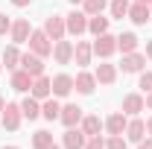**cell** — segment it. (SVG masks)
Segmentation results:
<instances>
[{
  "mask_svg": "<svg viewBox=\"0 0 152 149\" xmlns=\"http://www.w3.org/2000/svg\"><path fill=\"white\" fill-rule=\"evenodd\" d=\"M29 47H32V53H35V56H50V53H53L50 35H47L44 29H35V32H29Z\"/></svg>",
  "mask_w": 152,
  "mask_h": 149,
  "instance_id": "6da1fadb",
  "label": "cell"
},
{
  "mask_svg": "<svg viewBox=\"0 0 152 149\" xmlns=\"http://www.w3.org/2000/svg\"><path fill=\"white\" fill-rule=\"evenodd\" d=\"M117 50V38L114 35H108V32H102V35H96V41H94V53L96 56H102V58H108Z\"/></svg>",
  "mask_w": 152,
  "mask_h": 149,
  "instance_id": "7a4b0ae2",
  "label": "cell"
},
{
  "mask_svg": "<svg viewBox=\"0 0 152 149\" xmlns=\"http://www.w3.org/2000/svg\"><path fill=\"white\" fill-rule=\"evenodd\" d=\"M20 117H23V111H20V105H15V102H6V108H3V126L9 131H15L20 126Z\"/></svg>",
  "mask_w": 152,
  "mask_h": 149,
  "instance_id": "3957f363",
  "label": "cell"
},
{
  "mask_svg": "<svg viewBox=\"0 0 152 149\" xmlns=\"http://www.w3.org/2000/svg\"><path fill=\"white\" fill-rule=\"evenodd\" d=\"M64 29H67V23H64L61 15H53V18H47V23H44V32L53 38V41H61L64 38Z\"/></svg>",
  "mask_w": 152,
  "mask_h": 149,
  "instance_id": "277c9868",
  "label": "cell"
},
{
  "mask_svg": "<svg viewBox=\"0 0 152 149\" xmlns=\"http://www.w3.org/2000/svg\"><path fill=\"white\" fill-rule=\"evenodd\" d=\"M64 23H67V32H73V35H82V32L88 29V18H85L82 12H70V15H64Z\"/></svg>",
  "mask_w": 152,
  "mask_h": 149,
  "instance_id": "5b68a950",
  "label": "cell"
},
{
  "mask_svg": "<svg viewBox=\"0 0 152 149\" xmlns=\"http://www.w3.org/2000/svg\"><path fill=\"white\" fill-rule=\"evenodd\" d=\"M20 64H23V70H26L29 76H44L41 56H35V53H23V56H20Z\"/></svg>",
  "mask_w": 152,
  "mask_h": 149,
  "instance_id": "8992f818",
  "label": "cell"
},
{
  "mask_svg": "<svg viewBox=\"0 0 152 149\" xmlns=\"http://www.w3.org/2000/svg\"><path fill=\"white\" fill-rule=\"evenodd\" d=\"M29 91H32V96H35V99H47V96L53 93V82H50V79H44V76H35Z\"/></svg>",
  "mask_w": 152,
  "mask_h": 149,
  "instance_id": "52a82bcc",
  "label": "cell"
},
{
  "mask_svg": "<svg viewBox=\"0 0 152 149\" xmlns=\"http://www.w3.org/2000/svg\"><path fill=\"white\" fill-rule=\"evenodd\" d=\"M85 137H88L85 131H79V129L70 126V129L64 131V149H85Z\"/></svg>",
  "mask_w": 152,
  "mask_h": 149,
  "instance_id": "ba28073f",
  "label": "cell"
},
{
  "mask_svg": "<svg viewBox=\"0 0 152 149\" xmlns=\"http://www.w3.org/2000/svg\"><path fill=\"white\" fill-rule=\"evenodd\" d=\"M129 18H132L134 23L143 26V23H149V20H152V9H149V6H143V3H134V6H129Z\"/></svg>",
  "mask_w": 152,
  "mask_h": 149,
  "instance_id": "9c48e42d",
  "label": "cell"
},
{
  "mask_svg": "<svg viewBox=\"0 0 152 149\" xmlns=\"http://www.w3.org/2000/svg\"><path fill=\"white\" fill-rule=\"evenodd\" d=\"M9 32H12V41H15V44H23V41H26V38H29V32H32V29H29V20H26V18H20V20H15V23H12V29H9Z\"/></svg>",
  "mask_w": 152,
  "mask_h": 149,
  "instance_id": "30bf717a",
  "label": "cell"
},
{
  "mask_svg": "<svg viewBox=\"0 0 152 149\" xmlns=\"http://www.w3.org/2000/svg\"><path fill=\"white\" fill-rule=\"evenodd\" d=\"M70 91H73V79L67 73H58L56 79H53V93H56V96H67Z\"/></svg>",
  "mask_w": 152,
  "mask_h": 149,
  "instance_id": "8fae6325",
  "label": "cell"
},
{
  "mask_svg": "<svg viewBox=\"0 0 152 149\" xmlns=\"http://www.w3.org/2000/svg\"><path fill=\"white\" fill-rule=\"evenodd\" d=\"M53 56H56L58 64H67V61L73 58V44H70V41H56V50H53Z\"/></svg>",
  "mask_w": 152,
  "mask_h": 149,
  "instance_id": "7c38bea8",
  "label": "cell"
},
{
  "mask_svg": "<svg viewBox=\"0 0 152 149\" xmlns=\"http://www.w3.org/2000/svg\"><path fill=\"white\" fill-rule=\"evenodd\" d=\"M58 117H61V123H64V126L70 129V126H76V123L82 120V108H79V105H64Z\"/></svg>",
  "mask_w": 152,
  "mask_h": 149,
  "instance_id": "4fadbf2b",
  "label": "cell"
},
{
  "mask_svg": "<svg viewBox=\"0 0 152 149\" xmlns=\"http://www.w3.org/2000/svg\"><path fill=\"white\" fill-rule=\"evenodd\" d=\"M143 134H146V123H143V120H132V123L126 126V137H129L132 143H140Z\"/></svg>",
  "mask_w": 152,
  "mask_h": 149,
  "instance_id": "5bb4252c",
  "label": "cell"
},
{
  "mask_svg": "<svg viewBox=\"0 0 152 149\" xmlns=\"http://www.w3.org/2000/svg\"><path fill=\"white\" fill-rule=\"evenodd\" d=\"M143 64H146V58L137 56V53H126V56H123V70H126V73H137Z\"/></svg>",
  "mask_w": 152,
  "mask_h": 149,
  "instance_id": "9a60e30c",
  "label": "cell"
},
{
  "mask_svg": "<svg viewBox=\"0 0 152 149\" xmlns=\"http://www.w3.org/2000/svg\"><path fill=\"white\" fill-rule=\"evenodd\" d=\"M94 85H96V76H91V73H79L73 79V88L79 93H91V91H94Z\"/></svg>",
  "mask_w": 152,
  "mask_h": 149,
  "instance_id": "2e32d148",
  "label": "cell"
},
{
  "mask_svg": "<svg viewBox=\"0 0 152 149\" xmlns=\"http://www.w3.org/2000/svg\"><path fill=\"white\" fill-rule=\"evenodd\" d=\"M91 53H94V47L88 41H76V50H73L76 64H91Z\"/></svg>",
  "mask_w": 152,
  "mask_h": 149,
  "instance_id": "e0dca14e",
  "label": "cell"
},
{
  "mask_svg": "<svg viewBox=\"0 0 152 149\" xmlns=\"http://www.w3.org/2000/svg\"><path fill=\"white\" fill-rule=\"evenodd\" d=\"M32 79H35V76H29L26 70H18V73L12 76V88H15V91H29V88H32Z\"/></svg>",
  "mask_w": 152,
  "mask_h": 149,
  "instance_id": "ac0fdd59",
  "label": "cell"
},
{
  "mask_svg": "<svg viewBox=\"0 0 152 149\" xmlns=\"http://www.w3.org/2000/svg\"><path fill=\"white\" fill-rule=\"evenodd\" d=\"M114 79H117V67H114V64H99V67H96V82L111 85Z\"/></svg>",
  "mask_w": 152,
  "mask_h": 149,
  "instance_id": "d6986e66",
  "label": "cell"
},
{
  "mask_svg": "<svg viewBox=\"0 0 152 149\" xmlns=\"http://www.w3.org/2000/svg\"><path fill=\"white\" fill-rule=\"evenodd\" d=\"M123 111H126V114H137V111H143V96L129 93V96L123 99Z\"/></svg>",
  "mask_w": 152,
  "mask_h": 149,
  "instance_id": "ffe728a7",
  "label": "cell"
},
{
  "mask_svg": "<svg viewBox=\"0 0 152 149\" xmlns=\"http://www.w3.org/2000/svg\"><path fill=\"white\" fill-rule=\"evenodd\" d=\"M105 126H108V131H111V134H123V131H126V126H129V120H126L123 114H111Z\"/></svg>",
  "mask_w": 152,
  "mask_h": 149,
  "instance_id": "44dd1931",
  "label": "cell"
},
{
  "mask_svg": "<svg viewBox=\"0 0 152 149\" xmlns=\"http://www.w3.org/2000/svg\"><path fill=\"white\" fill-rule=\"evenodd\" d=\"M134 47H137V35H134V32H123V35L117 38V50H123V53H132Z\"/></svg>",
  "mask_w": 152,
  "mask_h": 149,
  "instance_id": "7402d4cb",
  "label": "cell"
},
{
  "mask_svg": "<svg viewBox=\"0 0 152 149\" xmlns=\"http://www.w3.org/2000/svg\"><path fill=\"white\" fill-rule=\"evenodd\" d=\"M20 111H23V117L35 120L38 114H41V108H38V102H35V96H26V99L20 102Z\"/></svg>",
  "mask_w": 152,
  "mask_h": 149,
  "instance_id": "603a6c76",
  "label": "cell"
},
{
  "mask_svg": "<svg viewBox=\"0 0 152 149\" xmlns=\"http://www.w3.org/2000/svg\"><path fill=\"white\" fill-rule=\"evenodd\" d=\"M32 146L35 149H50L53 146V134L50 131H35L32 134Z\"/></svg>",
  "mask_w": 152,
  "mask_h": 149,
  "instance_id": "cb8c5ba5",
  "label": "cell"
},
{
  "mask_svg": "<svg viewBox=\"0 0 152 149\" xmlns=\"http://www.w3.org/2000/svg\"><path fill=\"white\" fill-rule=\"evenodd\" d=\"M99 129H102L99 117H85V120H82V131H85L88 137H94V134H99Z\"/></svg>",
  "mask_w": 152,
  "mask_h": 149,
  "instance_id": "d4e9b609",
  "label": "cell"
},
{
  "mask_svg": "<svg viewBox=\"0 0 152 149\" xmlns=\"http://www.w3.org/2000/svg\"><path fill=\"white\" fill-rule=\"evenodd\" d=\"M88 29H91L94 35H102V32H108V18H99V15H94V18L88 20Z\"/></svg>",
  "mask_w": 152,
  "mask_h": 149,
  "instance_id": "484cf974",
  "label": "cell"
},
{
  "mask_svg": "<svg viewBox=\"0 0 152 149\" xmlns=\"http://www.w3.org/2000/svg\"><path fill=\"white\" fill-rule=\"evenodd\" d=\"M18 61H20V53L15 47H6V50H3V64H6V67H18Z\"/></svg>",
  "mask_w": 152,
  "mask_h": 149,
  "instance_id": "4316f807",
  "label": "cell"
},
{
  "mask_svg": "<svg viewBox=\"0 0 152 149\" xmlns=\"http://www.w3.org/2000/svg\"><path fill=\"white\" fill-rule=\"evenodd\" d=\"M111 15L114 18H126L129 15V0H111Z\"/></svg>",
  "mask_w": 152,
  "mask_h": 149,
  "instance_id": "83f0119b",
  "label": "cell"
},
{
  "mask_svg": "<svg viewBox=\"0 0 152 149\" xmlns=\"http://www.w3.org/2000/svg\"><path fill=\"white\" fill-rule=\"evenodd\" d=\"M82 6H85V15H99L105 9V0H82Z\"/></svg>",
  "mask_w": 152,
  "mask_h": 149,
  "instance_id": "f1b7e54d",
  "label": "cell"
},
{
  "mask_svg": "<svg viewBox=\"0 0 152 149\" xmlns=\"http://www.w3.org/2000/svg\"><path fill=\"white\" fill-rule=\"evenodd\" d=\"M41 114H44L47 120H56L58 114H61V108H58V102H56V99H50V102H44V108H41Z\"/></svg>",
  "mask_w": 152,
  "mask_h": 149,
  "instance_id": "f546056e",
  "label": "cell"
},
{
  "mask_svg": "<svg viewBox=\"0 0 152 149\" xmlns=\"http://www.w3.org/2000/svg\"><path fill=\"white\" fill-rule=\"evenodd\" d=\"M105 149H126V140H123V134H114L111 140H105Z\"/></svg>",
  "mask_w": 152,
  "mask_h": 149,
  "instance_id": "4dcf8cb0",
  "label": "cell"
},
{
  "mask_svg": "<svg viewBox=\"0 0 152 149\" xmlns=\"http://www.w3.org/2000/svg\"><path fill=\"white\" fill-rule=\"evenodd\" d=\"M85 149H105V140H102L99 134H94V137H91V140L85 143Z\"/></svg>",
  "mask_w": 152,
  "mask_h": 149,
  "instance_id": "1f68e13d",
  "label": "cell"
},
{
  "mask_svg": "<svg viewBox=\"0 0 152 149\" xmlns=\"http://www.w3.org/2000/svg\"><path fill=\"white\" fill-rule=\"evenodd\" d=\"M9 29H12V20L6 18V15H0V35H6Z\"/></svg>",
  "mask_w": 152,
  "mask_h": 149,
  "instance_id": "d6a6232c",
  "label": "cell"
},
{
  "mask_svg": "<svg viewBox=\"0 0 152 149\" xmlns=\"http://www.w3.org/2000/svg\"><path fill=\"white\" fill-rule=\"evenodd\" d=\"M140 88H143V91H152V73H143V76H140Z\"/></svg>",
  "mask_w": 152,
  "mask_h": 149,
  "instance_id": "836d02e7",
  "label": "cell"
},
{
  "mask_svg": "<svg viewBox=\"0 0 152 149\" xmlns=\"http://www.w3.org/2000/svg\"><path fill=\"white\" fill-rule=\"evenodd\" d=\"M137 149H152V140H140V143H137Z\"/></svg>",
  "mask_w": 152,
  "mask_h": 149,
  "instance_id": "e575fe53",
  "label": "cell"
},
{
  "mask_svg": "<svg viewBox=\"0 0 152 149\" xmlns=\"http://www.w3.org/2000/svg\"><path fill=\"white\" fill-rule=\"evenodd\" d=\"M15 6H29V0H12Z\"/></svg>",
  "mask_w": 152,
  "mask_h": 149,
  "instance_id": "d590c367",
  "label": "cell"
},
{
  "mask_svg": "<svg viewBox=\"0 0 152 149\" xmlns=\"http://www.w3.org/2000/svg\"><path fill=\"white\" fill-rule=\"evenodd\" d=\"M146 56L152 58V41H149V44H146Z\"/></svg>",
  "mask_w": 152,
  "mask_h": 149,
  "instance_id": "8d00e7d4",
  "label": "cell"
},
{
  "mask_svg": "<svg viewBox=\"0 0 152 149\" xmlns=\"http://www.w3.org/2000/svg\"><path fill=\"white\" fill-rule=\"evenodd\" d=\"M146 105H149V108H152V91H149V96H146Z\"/></svg>",
  "mask_w": 152,
  "mask_h": 149,
  "instance_id": "74e56055",
  "label": "cell"
},
{
  "mask_svg": "<svg viewBox=\"0 0 152 149\" xmlns=\"http://www.w3.org/2000/svg\"><path fill=\"white\" fill-rule=\"evenodd\" d=\"M134 3H143V6H149V3H152V0H134Z\"/></svg>",
  "mask_w": 152,
  "mask_h": 149,
  "instance_id": "f35d334b",
  "label": "cell"
},
{
  "mask_svg": "<svg viewBox=\"0 0 152 149\" xmlns=\"http://www.w3.org/2000/svg\"><path fill=\"white\" fill-rule=\"evenodd\" d=\"M3 108H6V105H3V96H0V114H3Z\"/></svg>",
  "mask_w": 152,
  "mask_h": 149,
  "instance_id": "ab89813d",
  "label": "cell"
},
{
  "mask_svg": "<svg viewBox=\"0 0 152 149\" xmlns=\"http://www.w3.org/2000/svg\"><path fill=\"white\" fill-rule=\"evenodd\" d=\"M146 129H149V134H152V120H149V123H146Z\"/></svg>",
  "mask_w": 152,
  "mask_h": 149,
  "instance_id": "60d3db41",
  "label": "cell"
},
{
  "mask_svg": "<svg viewBox=\"0 0 152 149\" xmlns=\"http://www.w3.org/2000/svg\"><path fill=\"white\" fill-rule=\"evenodd\" d=\"M3 149H18V146H3Z\"/></svg>",
  "mask_w": 152,
  "mask_h": 149,
  "instance_id": "b9f144b4",
  "label": "cell"
},
{
  "mask_svg": "<svg viewBox=\"0 0 152 149\" xmlns=\"http://www.w3.org/2000/svg\"><path fill=\"white\" fill-rule=\"evenodd\" d=\"M70 3H82V0H70Z\"/></svg>",
  "mask_w": 152,
  "mask_h": 149,
  "instance_id": "7bdbcfd3",
  "label": "cell"
},
{
  "mask_svg": "<svg viewBox=\"0 0 152 149\" xmlns=\"http://www.w3.org/2000/svg\"><path fill=\"white\" fill-rule=\"evenodd\" d=\"M50 149H58V146H56V143H53V146H50Z\"/></svg>",
  "mask_w": 152,
  "mask_h": 149,
  "instance_id": "ee69618b",
  "label": "cell"
}]
</instances>
